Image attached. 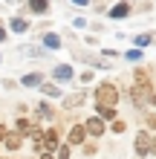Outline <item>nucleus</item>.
<instances>
[{
	"label": "nucleus",
	"mask_w": 156,
	"mask_h": 159,
	"mask_svg": "<svg viewBox=\"0 0 156 159\" xmlns=\"http://www.w3.org/2000/svg\"><path fill=\"white\" fill-rule=\"evenodd\" d=\"M32 159H38V156H32Z\"/></svg>",
	"instance_id": "nucleus-37"
},
{
	"label": "nucleus",
	"mask_w": 156,
	"mask_h": 159,
	"mask_svg": "<svg viewBox=\"0 0 156 159\" xmlns=\"http://www.w3.org/2000/svg\"><path fill=\"white\" fill-rule=\"evenodd\" d=\"M127 96H130V101H133L136 110H148V107H150V104H148V96H145V90L139 87V84H133V87L127 90Z\"/></svg>",
	"instance_id": "nucleus-7"
},
{
	"label": "nucleus",
	"mask_w": 156,
	"mask_h": 159,
	"mask_svg": "<svg viewBox=\"0 0 156 159\" xmlns=\"http://www.w3.org/2000/svg\"><path fill=\"white\" fill-rule=\"evenodd\" d=\"M55 159H72V148H69L67 142H64V145L58 148V151H55Z\"/></svg>",
	"instance_id": "nucleus-21"
},
{
	"label": "nucleus",
	"mask_w": 156,
	"mask_h": 159,
	"mask_svg": "<svg viewBox=\"0 0 156 159\" xmlns=\"http://www.w3.org/2000/svg\"><path fill=\"white\" fill-rule=\"evenodd\" d=\"M61 145H64V142H61V133H58V127H55V125L43 130V148H47L49 153H55Z\"/></svg>",
	"instance_id": "nucleus-6"
},
{
	"label": "nucleus",
	"mask_w": 156,
	"mask_h": 159,
	"mask_svg": "<svg viewBox=\"0 0 156 159\" xmlns=\"http://www.w3.org/2000/svg\"><path fill=\"white\" fill-rule=\"evenodd\" d=\"M6 38H9V29H6V26H3V23H0V43H3Z\"/></svg>",
	"instance_id": "nucleus-32"
},
{
	"label": "nucleus",
	"mask_w": 156,
	"mask_h": 159,
	"mask_svg": "<svg viewBox=\"0 0 156 159\" xmlns=\"http://www.w3.org/2000/svg\"><path fill=\"white\" fill-rule=\"evenodd\" d=\"M145 121H148L150 130H156V113H150V110H148V113H145Z\"/></svg>",
	"instance_id": "nucleus-26"
},
{
	"label": "nucleus",
	"mask_w": 156,
	"mask_h": 159,
	"mask_svg": "<svg viewBox=\"0 0 156 159\" xmlns=\"http://www.w3.org/2000/svg\"><path fill=\"white\" fill-rule=\"evenodd\" d=\"M84 127H87V136H90V139H101V136L107 133V121H101L98 116H90V119L84 121Z\"/></svg>",
	"instance_id": "nucleus-5"
},
{
	"label": "nucleus",
	"mask_w": 156,
	"mask_h": 159,
	"mask_svg": "<svg viewBox=\"0 0 156 159\" xmlns=\"http://www.w3.org/2000/svg\"><path fill=\"white\" fill-rule=\"evenodd\" d=\"M64 41H61V35L58 32H47L43 35V49H61Z\"/></svg>",
	"instance_id": "nucleus-16"
},
{
	"label": "nucleus",
	"mask_w": 156,
	"mask_h": 159,
	"mask_svg": "<svg viewBox=\"0 0 156 159\" xmlns=\"http://www.w3.org/2000/svg\"><path fill=\"white\" fill-rule=\"evenodd\" d=\"M130 12H133V6L127 3V0H118L116 6H110V12H107V17H110V20H124V17L130 15Z\"/></svg>",
	"instance_id": "nucleus-8"
},
{
	"label": "nucleus",
	"mask_w": 156,
	"mask_h": 159,
	"mask_svg": "<svg viewBox=\"0 0 156 159\" xmlns=\"http://www.w3.org/2000/svg\"><path fill=\"white\" fill-rule=\"evenodd\" d=\"M93 78H96V75H93V72H90V70H87V72H81V81H84V84H90Z\"/></svg>",
	"instance_id": "nucleus-30"
},
{
	"label": "nucleus",
	"mask_w": 156,
	"mask_h": 159,
	"mask_svg": "<svg viewBox=\"0 0 156 159\" xmlns=\"http://www.w3.org/2000/svg\"><path fill=\"white\" fill-rule=\"evenodd\" d=\"M69 3H75V6H90V0H69Z\"/></svg>",
	"instance_id": "nucleus-34"
},
{
	"label": "nucleus",
	"mask_w": 156,
	"mask_h": 159,
	"mask_svg": "<svg viewBox=\"0 0 156 159\" xmlns=\"http://www.w3.org/2000/svg\"><path fill=\"white\" fill-rule=\"evenodd\" d=\"M133 43H136V49H145V46L156 43V35H153V32H139V35L133 38Z\"/></svg>",
	"instance_id": "nucleus-17"
},
{
	"label": "nucleus",
	"mask_w": 156,
	"mask_h": 159,
	"mask_svg": "<svg viewBox=\"0 0 156 159\" xmlns=\"http://www.w3.org/2000/svg\"><path fill=\"white\" fill-rule=\"evenodd\" d=\"M133 148H136V156H139V159L150 156V133H148V130H139V133H136Z\"/></svg>",
	"instance_id": "nucleus-4"
},
{
	"label": "nucleus",
	"mask_w": 156,
	"mask_h": 159,
	"mask_svg": "<svg viewBox=\"0 0 156 159\" xmlns=\"http://www.w3.org/2000/svg\"><path fill=\"white\" fill-rule=\"evenodd\" d=\"M9 159H15V156H9Z\"/></svg>",
	"instance_id": "nucleus-36"
},
{
	"label": "nucleus",
	"mask_w": 156,
	"mask_h": 159,
	"mask_svg": "<svg viewBox=\"0 0 156 159\" xmlns=\"http://www.w3.org/2000/svg\"><path fill=\"white\" fill-rule=\"evenodd\" d=\"M20 145H23V136H20V133H9L6 142H3L6 151H20Z\"/></svg>",
	"instance_id": "nucleus-19"
},
{
	"label": "nucleus",
	"mask_w": 156,
	"mask_h": 159,
	"mask_svg": "<svg viewBox=\"0 0 156 159\" xmlns=\"http://www.w3.org/2000/svg\"><path fill=\"white\" fill-rule=\"evenodd\" d=\"M93 96H96V104H101V107H116L118 104V87L113 81H98L96 84V90H93Z\"/></svg>",
	"instance_id": "nucleus-1"
},
{
	"label": "nucleus",
	"mask_w": 156,
	"mask_h": 159,
	"mask_svg": "<svg viewBox=\"0 0 156 159\" xmlns=\"http://www.w3.org/2000/svg\"><path fill=\"white\" fill-rule=\"evenodd\" d=\"M124 130H127V121H124V119L110 121V133H124Z\"/></svg>",
	"instance_id": "nucleus-22"
},
{
	"label": "nucleus",
	"mask_w": 156,
	"mask_h": 159,
	"mask_svg": "<svg viewBox=\"0 0 156 159\" xmlns=\"http://www.w3.org/2000/svg\"><path fill=\"white\" fill-rule=\"evenodd\" d=\"M6 136H9V127H6V125H0V145L6 142Z\"/></svg>",
	"instance_id": "nucleus-29"
},
{
	"label": "nucleus",
	"mask_w": 156,
	"mask_h": 159,
	"mask_svg": "<svg viewBox=\"0 0 156 159\" xmlns=\"http://www.w3.org/2000/svg\"><path fill=\"white\" fill-rule=\"evenodd\" d=\"M29 20H26V17H12V20H9V32H15V35H23V32H29Z\"/></svg>",
	"instance_id": "nucleus-13"
},
{
	"label": "nucleus",
	"mask_w": 156,
	"mask_h": 159,
	"mask_svg": "<svg viewBox=\"0 0 156 159\" xmlns=\"http://www.w3.org/2000/svg\"><path fill=\"white\" fill-rule=\"evenodd\" d=\"M87 142V127H84V121H78V125H72L69 127V133H67V145L69 148H81Z\"/></svg>",
	"instance_id": "nucleus-3"
},
{
	"label": "nucleus",
	"mask_w": 156,
	"mask_h": 159,
	"mask_svg": "<svg viewBox=\"0 0 156 159\" xmlns=\"http://www.w3.org/2000/svg\"><path fill=\"white\" fill-rule=\"evenodd\" d=\"M32 125L35 121H29L26 116H17L15 119V133H20L23 139H32Z\"/></svg>",
	"instance_id": "nucleus-10"
},
{
	"label": "nucleus",
	"mask_w": 156,
	"mask_h": 159,
	"mask_svg": "<svg viewBox=\"0 0 156 159\" xmlns=\"http://www.w3.org/2000/svg\"><path fill=\"white\" fill-rule=\"evenodd\" d=\"M81 148H84V153H87V156H96V151H98V148H96L93 142H84Z\"/></svg>",
	"instance_id": "nucleus-27"
},
{
	"label": "nucleus",
	"mask_w": 156,
	"mask_h": 159,
	"mask_svg": "<svg viewBox=\"0 0 156 159\" xmlns=\"http://www.w3.org/2000/svg\"><path fill=\"white\" fill-rule=\"evenodd\" d=\"M41 93H43L47 98H61V87H58L55 81H43V84H41Z\"/></svg>",
	"instance_id": "nucleus-18"
},
{
	"label": "nucleus",
	"mask_w": 156,
	"mask_h": 159,
	"mask_svg": "<svg viewBox=\"0 0 156 159\" xmlns=\"http://www.w3.org/2000/svg\"><path fill=\"white\" fill-rule=\"evenodd\" d=\"M32 151L35 153H43V151H47V148H43V136H35L32 139Z\"/></svg>",
	"instance_id": "nucleus-24"
},
{
	"label": "nucleus",
	"mask_w": 156,
	"mask_h": 159,
	"mask_svg": "<svg viewBox=\"0 0 156 159\" xmlns=\"http://www.w3.org/2000/svg\"><path fill=\"white\" fill-rule=\"evenodd\" d=\"M72 75H75V70H72L69 64H58V67L52 70V81H55V84H64V81H72Z\"/></svg>",
	"instance_id": "nucleus-9"
},
{
	"label": "nucleus",
	"mask_w": 156,
	"mask_h": 159,
	"mask_svg": "<svg viewBox=\"0 0 156 159\" xmlns=\"http://www.w3.org/2000/svg\"><path fill=\"white\" fill-rule=\"evenodd\" d=\"M41 84H43L41 72H26V75L20 78V87H29V90H41Z\"/></svg>",
	"instance_id": "nucleus-11"
},
{
	"label": "nucleus",
	"mask_w": 156,
	"mask_h": 159,
	"mask_svg": "<svg viewBox=\"0 0 156 159\" xmlns=\"http://www.w3.org/2000/svg\"><path fill=\"white\" fill-rule=\"evenodd\" d=\"M0 61H3V55H0Z\"/></svg>",
	"instance_id": "nucleus-35"
},
{
	"label": "nucleus",
	"mask_w": 156,
	"mask_h": 159,
	"mask_svg": "<svg viewBox=\"0 0 156 159\" xmlns=\"http://www.w3.org/2000/svg\"><path fill=\"white\" fill-rule=\"evenodd\" d=\"M72 26H75V29H84L87 20H84V17H75V20H72Z\"/></svg>",
	"instance_id": "nucleus-28"
},
{
	"label": "nucleus",
	"mask_w": 156,
	"mask_h": 159,
	"mask_svg": "<svg viewBox=\"0 0 156 159\" xmlns=\"http://www.w3.org/2000/svg\"><path fill=\"white\" fill-rule=\"evenodd\" d=\"M20 52H23V55H35V58H38V55H43L47 49H43V46H23Z\"/></svg>",
	"instance_id": "nucleus-23"
},
{
	"label": "nucleus",
	"mask_w": 156,
	"mask_h": 159,
	"mask_svg": "<svg viewBox=\"0 0 156 159\" xmlns=\"http://www.w3.org/2000/svg\"><path fill=\"white\" fill-rule=\"evenodd\" d=\"M29 9L35 15H47L49 12V0H29Z\"/></svg>",
	"instance_id": "nucleus-20"
},
{
	"label": "nucleus",
	"mask_w": 156,
	"mask_h": 159,
	"mask_svg": "<svg viewBox=\"0 0 156 159\" xmlns=\"http://www.w3.org/2000/svg\"><path fill=\"white\" fill-rule=\"evenodd\" d=\"M96 116L101 119V121H116V119H118V110H116V107H101V104H96Z\"/></svg>",
	"instance_id": "nucleus-14"
},
{
	"label": "nucleus",
	"mask_w": 156,
	"mask_h": 159,
	"mask_svg": "<svg viewBox=\"0 0 156 159\" xmlns=\"http://www.w3.org/2000/svg\"><path fill=\"white\" fill-rule=\"evenodd\" d=\"M84 98H87V93H72V96H67V98H64V110H75V107H81V104H84Z\"/></svg>",
	"instance_id": "nucleus-12"
},
{
	"label": "nucleus",
	"mask_w": 156,
	"mask_h": 159,
	"mask_svg": "<svg viewBox=\"0 0 156 159\" xmlns=\"http://www.w3.org/2000/svg\"><path fill=\"white\" fill-rule=\"evenodd\" d=\"M38 159H55V153H49V151H43V153H41Z\"/></svg>",
	"instance_id": "nucleus-33"
},
{
	"label": "nucleus",
	"mask_w": 156,
	"mask_h": 159,
	"mask_svg": "<svg viewBox=\"0 0 156 159\" xmlns=\"http://www.w3.org/2000/svg\"><path fill=\"white\" fill-rule=\"evenodd\" d=\"M150 156H156V133H150Z\"/></svg>",
	"instance_id": "nucleus-31"
},
{
	"label": "nucleus",
	"mask_w": 156,
	"mask_h": 159,
	"mask_svg": "<svg viewBox=\"0 0 156 159\" xmlns=\"http://www.w3.org/2000/svg\"><path fill=\"white\" fill-rule=\"evenodd\" d=\"M124 58H127V61H142V49H127Z\"/></svg>",
	"instance_id": "nucleus-25"
},
{
	"label": "nucleus",
	"mask_w": 156,
	"mask_h": 159,
	"mask_svg": "<svg viewBox=\"0 0 156 159\" xmlns=\"http://www.w3.org/2000/svg\"><path fill=\"white\" fill-rule=\"evenodd\" d=\"M35 110H38V119H43V121H55V107L49 104V101H41Z\"/></svg>",
	"instance_id": "nucleus-15"
},
{
	"label": "nucleus",
	"mask_w": 156,
	"mask_h": 159,
	"mask_svg": "<svg viewBox=\"0 0 156 159\" xmlns=\"http://www.w3.org/2000/svg\"><path fill=\"white\" fill-rule=\"evenodd\" d=\"M133 84H139V87L145 90V96H148V104L153 107V104H156V90H153L150 72L145 70V67H136V70H133Z\"/></svg>",
	"instance_id": "nucleus-2"
}]
</instances>
